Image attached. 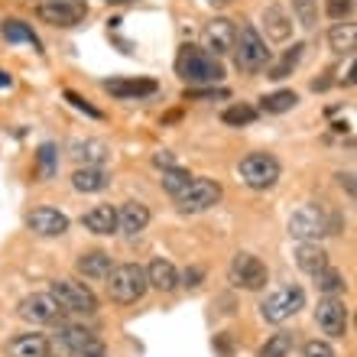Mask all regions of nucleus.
Here are the masks:
<instances>
[{
  "instance_id": "nucleus-41",
  "label": "nucleus",
  "mask_w": 357,
  "mask_h": 357,
  "mask_svg": "<svg viewBox=\"0 0 357 357\" xmlns=\"http://www.w3.org/2000/svg\"><path fill=\"white\" fill-rule=\"evenodd\" d=\"M338 185L348 192V198L357 195V188H354V172H338Z\"/></svg>"
},
{
  "instance_id": "nucleus-35",
  "label": "nucleus",
  "mask_w": 357,
  "mask_h": 357,
  "mask_svg": "<svg viewBox=\"0 0 357 357\" xmlns=\"http://www.w3.org/2000/svg\"><path fill=\"white\" fill-rule=\"evenodd\" d=\"M292 13L299 20V26H305V29L319 26V3L315 0H292Z\"/></svg>"
},
{
  "instance_id": "nucleus-23",
  "label": "nucleus",
  "mask_w": 357,
  "mask_h": 357,
  "mask_svg": "<svg viewBox=\"0 0 357 357\" xmlns=\"http://www.w3.org/2000/svg\"><path fill=\"white\" fill-rule=\"evenodd\" d=\"M296 266H299L302 273H309V276L321 273L325 266H328V254H325V247L315 244V241L299 244V247H296Z\"/></svg>"
},
{
  "instance_id": "nucleus-29",
  "label": "nucleus",
  "mask_w": 357,
  "mask_h": 357,
  "mask_svg": "<svg viewBox=\"0 0 357 357\" xmlns=\"http://www.w3.org/2000/svg\"><path fill=\"white\" fill-rule=\"evenodd\" d=\"M299 104V94L292 88H282V91H273V94H264L260 98V111L264 114H286Z\"/></svg>"
},
{
  "instance_id": "nucleus-20",
  "label": "nucleus",
  "mask_w": 357,
  "mask_h": 357,
  "mask_svg": "<svg viewBox=\"0 0 357 357\" xmlns=\"http://www.w3.org/2000/svg\"><path fill=\"white\" fill-rule=\"evenodd\" d=\"M107 185H111V176H107L104 166H78V169L72 172V188H75V192L91 195V192H104Z\"/></svg>"
},
{
  "instance_id": "nucleus-4",
  "label": "nucleus",
  "mask_w": 357,
  "mask_h": 357,
  "mask_svg": "<svg viewBox=\"0 0 357 357\" xmlns=\"http://www.w3.org/2000/svg\"><path fill=\"white\" fill-rule=\"evenodd\" d=\"M286 227H289V237H296L299 244H305V241H315V244H319V237L335 234L338 218H331L321 205L309 202V205H302V208L292 211V218H289V225Z\"/></svg>"
},
{
  "instance_id": "nucleus-18",
  "label": "nucleus",
  "mask_w": 357,
  "mask_h": 357,
  "mask_svg": "<svg viewBox=\"0 0 357 357\" xmlns=\"http://www.w3.org/2000/svg\"><path fill=\"white\" fill-rule=\"evenodd\" d=\"M49 351H52V344H49V338L39 335V331L17 335V338H10V344H7L10 357H49Z\"/></svg>"
},
{
  "instance_id": "nucleus-8",
  "label": "nucleus",
  "mask_w": 357,
  "mask_h": 357,
  "mask_svg": "<svg viewBox=\"0 0 357 357\" xmlns=\"http://www.w3.org/2000/svg\"><path fill=\"white\" fill-rule=\"evenodd\" d=\"M221 202V185H218L215 178H205L198 176L188 182V188L182 195L176 198V205L182 215H198V211H208V208H215Z\"/></svg>"
},
{
  "instance_id": "nucleus-1",
  "label": "nucleus",
  "mask_w": 357,
  "mask_h": 357,
  "mask_svg": "<svg viewBox=\"0 0 357 357\" xmlns=\"http://www.w3.org/2000/svg\"><path fill=\"white\" fill-rule=\"evenodd\" d=\"M176 75L182 82H188L192 88H208V85H221L225 66H221V59H215L205 49L182 46V52L176 59Z\"/></svg>"
},
{
  "instance_id": "nucleus-11",
  "label": "nucleus",
  "mask_w": 357,
  "mask_h": 357,
  "mask_svg": "<svg viewBox=\"0 0 357 357\" xmlns=\"http://www.w3.org/2000/svg\"><path fill=\"white\" fill-rule=\"evenodd\" d=\"M17 315L33 321V325H52V321H59L62 309H59V302L49 292H33L17 305Z\"/></svg>"
},
{
  "instance_id": "nucleus-2",
  "label": "nucleus",
  "mask_w": 357,
  "mask_h": 357,
  "mask_svg": "<svg viewBox=\"0 0 357 357\" xmlns=\"http://www.w3.org/2000/svg\"><path fill=\"white\" fill-rule=\"evenodd\" d=\"M231 56H234V66L241 68V72H247V75L264 72L273 62V52L266 49V39L260 36L257 26H250V23H241V26H237V39H234Z\"/></svg>"
},
{
  "instance_id": "nucleus-30",
  "label": "nucleus",
  "mask_w": 357,
  "mask_h": 357,
  "mask_svg": "<svg viewBox=\"0 0 357 357\" xmlns=\"http://www.w3.org/2000/svg\"><path fill=\"white\" fill-rule=\"evenodd\" d=\"M59 169V146L56 143H43L36 153V176L39 182H49Z\"/></svg>"
},
{
  "instance_id": "nucleus-38",
  "label": "nucleus",
  "mask_w": 357,
  "mask_h": 357,
  "mask_svg": "<svg viewBox=\"0 0 357 357\" xmlns=\"http://www.w3.org/2000/svg\"><path fill=\"white\" fill-rule=\"evenodd\" d=\"M66 101L72 104L75 111H82V114H88V117H94V121H101V117H104V114L98 111V107H91V104H88L85 98H82V94H75V91H72V88H66Z\"/></svg>"
},
{
  "instance_id": "nucleus-43",
  "label": "nucleus",
  "mask_w": 357,
  "mask_h": 357,
  "mask_svg": "<svg viewBox=\"0 0 357 357\" xmlns=\"http://www.w3.org/2000/svg\"><path fill=\"white\" fill-rule=\"evenodd\" d=\"M218 348L225 351V354H231V341H227V338H225V335H221V338H218Z\"/></svg>"
},
{
  "instance_id": "nucleus-22",
  "label": "nucleus",
  "mask_w": 357,
  "mask_h": 357,
  "mask_svg": "<svg viewBox=\"0 0 357 357\" xmlns=\"http://www.w3.org/2000/svg\"><path fill=\"white\" fill-rule=\"evenodd\" d=\"M146 282H150V289L176 292V289H178V270L169 264V260L156 257V260L146 266Z\"/></svg>"
},
{
  "instance_id": "nucleus-26",
  "label": "nucleus",
  "mask_w": 357,
  "mask_h": 357,
  "mask_svg": "<svg viewBox=\"0 0 357 357\" xmlns=\"http://www.w3.org/2000/svg\"><path fill=\"white\" fill-rule=\"evenodd\" d=\"M68 153H72V160L85 162V166H101V162L111 156L107 143H101V140H75L68 146Z\"/></svg>"
},
{
  "instance_id": "nucleus-27",
  "label": "nucleus",
  "mask_w": 357,
  "mask_h": 357,
  "mask_svg": "<svg viewBox=\"0 0 357 357\" xmlns=\"http://www.w3.org/2000/svg\"><path fill=\"white\" fill-rule=\"evenodd\" d=\"M328 46L338 52V56H351L357 49V26L351 20H341L328 29Z\"/></svg>"
},
{
  "instance_id": "nucleus-33",
  "label": "nucleus",
  "mask_w": 357,
  "mask_h": 357,
  "mask_svg": "<svg viewBox=\"0 0 357 357\" xmlns=\"http://www.w3.org/2000/svg\"><path fill=\"white\" fill-rule=\"evenodd\" d=\"M192 178H195V176H188V169H178V166H172V169H162L160 182H162V188H166L172 198H178L188 188V182H192Z\"/></svg>"
},
{
  "instance_id": "nucleus-10",
  "label": "nucleus",
  "mask_w": 357,
  "mask_h": 357,
  "mask_svg": "<svg viewBox=\"0 0 357 357\" xmlns=\"http://www.w3.org/2000/svg\"><path fill=\"white\" fill-rule=\"evenodd\" d=\"M36 17L49 26L72 29L88 17V7L82 0H43V3H36Z\"/></svg>"
},
{
  "instance_id": "nucleus-44",
  "label": "nucleus",
  "mask_w": 357,
  "mask_h": 357,
  "mask_svg": "<svg viewBox=\"0 0 357 357\" xmlns=\"http://www.w3.org/2000/svg\"><path fill=\"white\" fill-rule=\"evenodd\" d=\"M10 85H13V78H10L7 72H0V88H10Z\"/></svg>"
},
{
  "instance_id": "nucleus-19",
  "label": "nucleus",
  "mask_w": 357,
  "mask_h": 357,
  "mask_svg": "<svg viewBox=\"0 0 357 357\" xmlns=\"http://www.w3.org/2000/svg\"><path fill=\"white\" fill-rule=\"evenodd\" d=\"M82 225H85L91 234H101V237L117 234V208L114 205H94L91 211L82 215Z\"/></svg>"
},
{
  "instance_id": "nucleus-3",
  "label": "nucleus",
  "mask_w": 357,
  "mask_h": 357,
  "mask_svg": "<svg viewBox=\"0 0 357 357\" xmlns=\"http://www.w3.org/2000/svg\"><path fill=\"white\" fill-rule=\"evenodd\" d=\"M107 280V296H111L117 305H133V302H140L150 289V282H146V266L140 264H117L111 266V273L104 276Z\"/></svg>"
},
{
  "instance_id": "nucleus-17",
  "label": "nucleus",
  "mask_w": 357,
  "mask_h": 357,
  "mask_svg": "<svg viewBox=\"0 0 357 357\" xmlns=\"http://www.w3.org/2000/svg\"><path fill=\"white\" fill-rule=\"evenodd\" d=\"M150 225V208L143 205V202H123L117 208V231L127 237H137L146 231Z\"/></svg>"
},
{
  "instance_id": "nucleus-6",
  "label": "nucleus",
  "mask_w": 357,
  "mask_h": 357,
  "mask_svg": "<svg viewBox=\"0 0 357 357\" xmlns=\"http://www.w3.org/2000/svg\"><path fill=\"white\" fill-rule=\"evenodd\" d=\"M49 296L59 302L62 312H75V315H94L98 312V296L91 292L88 282L78 280H56L49 286Z\"/></svg>"
},
{
  "instance_id": "nucleus-34",
  "label": "nucleus",
  "mask_w": 357,
  "mask_h": 357,
  "mask_svg": "<svg viewBox=\"0 0 357 357\" xmlns=\"http://www.w3.org/2000/svg\"><path fill=\"white\" fill-rule=\"evenodd\" d=\"M231 91L225 85H208V88H185L182 101H227Z\"/></svg>"
},
{
  "instance_id": "nucleus-36",
  "label": "nucleus",
  "mask_w": 357,
  "mask_h": 357,
  "mask_svg": "<svg viewBox=\"0 0 357 357\" xmlns=\"http://www.w3.org/2000/svg\"><path fill=\"white\" fill-rule=\"evenodd\" d=\"M292 344H296V341H292V335L280 331V335H273L264 348H260V357H289L292 354Z\"/></svg>"
},
{
  "instance_id": "nucleus-31",
  "label": "nucleus",
  "mask_w": 357,
  "mask_h": 357,
  "mask_svg": "<svg viewBox=\"0 0 357 357\" xmlns=\"http://www.w3.org/2000/svg\"><path fill=\"white\" fill-rule=\"evenodd\" d=\"M315 286H319V292H325V296H335V299H338L341 292H344V273L335 270V266H325L321 273H315Z\"/></svg>"
},
{
  "instance_id": "nucleus-45",
  "label": "nucleus",
  "mask_w": 357,
  "mask_h": 357,
  "mask_svg": "<svg viewBox=\"0 0 357 357\" xmlns=\"http://www.w3.org/2000/svg\"><path fill=\"white\" fill-rule=\"evenodd\" d=\"M208 3H211V7H227L231 0H208Z\"/></svg>"
},
{
  "instance_id": "nucleus-48",
  "label": "nucleus",
  "mask_w": 357,
  "mask_h": 357,
  "mask_svg": "<svg viewBox=\"0 0 357 357\" xmlns=\"http://www.w3.org/2000/svg\"><path fill=\"white\" fill-rule=\"evenodd\" d=\"M39 3H43V0H39Z\"/></svg>"
},
{
  "instance_id": "nucleus-24",
  "label": "nucleus",
  "mask_w": 357,
  "mask_h": 357,
  "mask_svg": "<svg viewBox=\"0 0 357 357\" xmlns=\"http://www.w3.org/2000/svg\"><path fill=\"white\" fill-rule=\"evenodd\" d=\"M111 254H104V250H88L75 260V270L85 276V280H104L107 273H111Z\"/></svg>"
},
{
  "instance_id": "nucleus-47",
  "label": "nucleus",
  "mask_w": 357,
  "mask_h": 357,
  "mask_svg": "<svg viewBox=\"0 0 357 357\" xmlns=\"http://www.w3.org/2000/svg\"><path fill=\"white\" fill-rule=\"evenodd\" d=\"M107 3H127V0H107Z\"/></svg>"
},
{
  "instance_id": "nucleus-37",
  "label": "nucleus",
  "mask_w": 357,
  "mask_h": 357,
  "mask_svg": "<svg viewBox=\"0 0 357 357\" xmlns=\"http://www.w3.org/2000/svg\"><path fill=\"white\" fill-rule=\"evenodd\" d=\"M325 13H328L331 20H351V13H354V0H325Z\"/></svg>"
},
{
  "instance_id": "nucleus-42",
  "label": "nucleus",
  "mask_w": 357,
  "mask_h": 357,
  "mask_svg": "<svg viewBox=\"0 0 357 357\" xmlns=\"http://www.w3.org/2000/svg\"><path fill=\"white\" fill-rule=\"evenodd\" d=\"M153 166H156V169H172L176 162H172L169 153H156V156H153Z\"/></svg>"
},
{
  "instance_id": "nucleus-21",
  "label": "nucleus",
  "mask_w": 357,
  "mask_h": 357,
  "mask_svg": "<svg viewBox=\"0 0 357 357\" xmlns=\"http://www.w3.org/2000/svg\"><path fill=\"white\" fill-rule=\"evenodd\" d=\"M264 29L266 36L273 39V43H286V39L292 36V20L289 13L280 7V3H270V7H264Z\"/></svg>"
},
{
  "instance_id": "nucleus-28",
  "label": "nucleus",
  "mask_w": 357,
  "mask_h": 357,
  "mask_svg": "<svg viewBox=\"0 0 357 357\" xmlns=\"http://www.w3.org/2000/svg\"><path fill=\"white\" fill-rule=\"evenodd\" d=\"M302 43H292V49H286L282 52V59L280 62H270L266 66V78H273V82H282V78H289L292 72H296V66L302 62Z\"/></svg>"
},
{
  "instance_id": "nucleus-5",
  "label": "nucleus",
  "mask_w": 357,
  "mask_h": 357,
  "mask_svg": "<svg viewBox=\"0 0 357 357\" xmlns=\"http://www.w3.org/2000/svg\"><path fill=\"white\" fill-rule=\"evenodd\" d=\"M237 172H241V182H244L247 188H254V192H266V188H273L276 182H280L282 166H280V160H276L273 153H250V156L241 160Z\"/></svg>"
},
{
  "instance_id": "nucleus-14",
  "label": "nucleus",
  "mask_w": 357,
  "mask_h": 357,
  "mask_svg": "<svg viewBox=\"0 0 357 357\" xmlns=\"http://www.w3.org/2000/svg\"><path fill=\"white\" fill-rule=\"evenodd\" d=\"M26 227L33 234L39 237H62L68 231V218L59 211V208H49V205H39L33 208L26 215Z\"/></svg>"
},
{
  "instance_id": "nucleus-7",
  "label": "nucleus",
  "mask_w": 357,
  "mask_h": 357,
  "mask_svg": "<svg viewBox=\"0 0 357 357\" xmlns=\"http://www.w3.org/2000/svg\"><path fill=\"white\" fill-rule=\"evenodd\" d=\"M227 280L234 282L237 289L257 292V289H264L266 282H270V270H266V264L260 260V257L241 250V254H234L231 266H227Z\"/></svg>"
},
{
  "instance_id": "nucleus-40",
  "label": "nucleus",
  "mask_w": 357,
  "mask_h": 357,
  "mask_svg": "<svg viewBox=\"0 0 357 357\" xmlns=\"http://www.w3.org/2000/svg\"><path fill=\"white\" fill-rule=\"evenodd\" d=\"M205 280V270L202 266H188L185 273H178V286H185V289H198Z\"/></svg>"
},
{
  "instance_id": "nucleus-12",
  "label": "nucleus",
  "mask_w": 357,
  "mask_h": 357,
  "mask_svg": "<svg viewBox=\"0 0 357 357\" xmlns=\"http://www.w3.org/2000/svg\"><path fill=\"white\" fill-rule=\"evenodd\" d=\"M315 321H319V328L328 338H344V331H348V305L335 299V296H325L319 302V309H315Z\"/></svg>"
},
{
  "instance_id": "nucleus-13",
  "label": "nucleus",
  "mask_w": 357,
  "mask_h": 357,
  "mask_svg": "<svg viewBox=\"0 0 357 357\" xmlns=\"http://www.w3.org/2000/svg\"><path fill=\"white\" fill-rule=\"evenodd\" d=\"M234 39H237V23L227 17H215L211 23L205 26V52H211L215 59L221 56H231L234 49Z\"/></svg>"
},
{
  "instance_id": "nucleus-46",
  "label": "nucleus",
  "mask_w": 357,
  "mask_h": 357,
  "mask_svg": "<svg viewBox=\"0 0 357 357\" xmlns=\"http://www.w3.org/2000/svg\"><path fill=\"white\" fill-rule=\"evenodd\" d=\"M72 357H107V351H101V354H72Z\"/></svg>"
},
{
  "instance_id": "nucleus-25",
  "label": "nucleus",
  "mask_w": 357,
  "mask_h": 357,
  "mask_svg": "<svg viewBox=\"0 0 357 357\" xmlns=\"http://www.w3.org/2000/svg\"><path fill=\"white\" fill-rule=\"evenodd\" d=\"M0 36L7 39V43H26V46H33L36 52H43V43H39V36L33 33V26H29L26 20H17L10 17L0 23Z\"/></svg>"
},
{
  "instance_id": "nucleus-9",
  "label": "nucleus",
  "mask_w": 357,
  "mask_h": 357,
  "mask_svg": "<svg viewBox=\"0 0 357 357\" xmlns=\"http://www.w3.org/2000/svg\"><path fill=\"white\" fill-rule=\"evenodd\" d=\"M302 305H305V292H302L299 286H282V289H276L273 296H266V299L260 302V315H264V321L280 325V321L292 319Z\"/></svg>"
},
{
  "instance_id": "nucleus-32",
  "label": "nucleus",
  "mask_w": 357,
  "mask_h": 357,
  "mask_svg": "<svg viewBox=\"0 0 357 357\" xmlns=\"http://www.w3.org/2000/svg\"><path fill=\"white\" fill-rule=\"evenodd\" d=\"M257 107H250V104H231V107H225L221 111V121L227 123V127H247V123L257 121Z\"/></svg>"
},
{
  "instance_id": "nucleus-39",
  "label": "nucleus",
  "mask_w": 357,
  "mask_h": 357,
  "mask_svg": "<svg viewBox=\"0 0 357 357\" xmlns=\"http://www.w3.org/2000/svg\"><path fill=\"white\" fill-rule=\"evenodd\" d=\"M302 357H335V348H331L328 341H305L302 344Z\"/></svg>"
},
{
  "instance_id": "nucleus-15",
  "label": "nucleus",
  "mask_w": 357,
  "mask_h": 357,
  "mask_svg": "<svg viewBox=\"0 0 357 357\" xmlns=\"http://www.w3.org/2000/svg\"><path fill=\"white\" fill-rule=\"evenodd\" d=\"M59 341L68 348V354H101L104 351L101 338L78 325H59Z\"/></svg>"
},
{
  "instance_id": "nucleus-16",
  "label": "nucleus",
  "mask_w": 357,
  "mask_h": 357,
  "mask_svg": "<svg viewBox=\"0 0 357 357\" xmlns=\"http://www.w3.org/2000/svg\"><path fill=\"white\" fill-rule=\"evenodd\" d=\"M104 91L121 98V101H133V98L140 101V98H150L160 91V85L153 78H111V82H104Z\"/></svg>"
}]
</instances>
